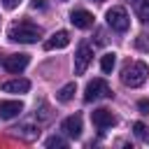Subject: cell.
<instances>
[{
  "mask_svg": "<svg viewBox=\"0 0 149 149\" xmlns=\"http://www.w3.org/2000/svg\"><path fill=\"white\" fill-rule=\"evenodd\" d=\"M7 37L12 42H23V44H33L42 37V30L40 26H35L33 21H14L9 28H7Z\"/></svg>",
  "mask_w": 149,
  "mask_h": 149,
  "instance_id": "obj_1",
  "label": "cell"
},
{
  "mask_svg": "<svg viewBox=\"0 0 149 149\" xmlns=\"http://www.w3.org/2000/svg\"><path fill=\"white\" fill-rule=\"evenodd\" d=\"M147 77H149V68H147V63H142V61H130V63H126L123 70H121V81H123L126 86H130V88L142 86V84L147 81Z\"/></svg>",
  "mask_w": 149,
  "mask_h": 149,
  "instance_id": "obj_2",
  "label": "cell"
},
{
  "mask_svg": "<svg viewBox=\"0 0 149 149\" xmlns=\"http://www.w3.org/2000/svg\"><path fill=\"white\" fill-rule=\"evenodd\" d=\"M109 95H112V88L105 79H93L84 88V100L86 102H95V100H102V98H109Z\"/></svg>",
  "mask_w": 149,
  "mask_h": 149,
  "instance_id": "obj_3",
  "label": "cell"
},
{
  "mask_svg": "<svg viewBox=\"0 0 149 149\" xmlns=\"http://www.w3.org/2000/svg\"><path fill=\"white\" fill-rule=\"evenodd\" d=\"M107 26L112 28V30H116V33H126L128 30V26H130V19H128V12L123 9V7H112V9H107Z\"/></svg>",
  "mask_w": 149,
  "mask_h": 149,
  "instance_id": "obj_4",
  "label": "cell"
},
{
  "mask_svg": "<svg viewBox=\"0 0 149 149\" xmlns=\"http://www.w3.org/2000/svg\"><path fill=\"white\" fill-rule=\"evenodd\" d=\"M91 58H93V49L86 42H81L77 47V54H74V74H84L88 63H91Z\"/></svg>",
  "mask_w": 149,
  "mask_h": 149,
  "instance_id": "obj_5",
  "label": "cell"
},
{
  "mask_svg": "<svg viewBox=\"0 0 149 149\" xmlns=\"http://www.w3.org/2000/svg\"><path fill=\"white\" fill-rule=\"evenodd\" d=\"M28 63H30V56H28V54H12V56H7V58L2 61L5 70H7V72H12V74L23 72V70L28 68Z\"/></svg>",
  "mask_w": 149,
  "mask_h": 149,
  "instance_id": "obj_6",
  "label": "cell"
},
{
  "mask_svg": "<svg viewBox=\"0 0 149 149\" xmlns=\"http://www.w3.org/2000/svg\"><path fill=\"white\" fill-rule=\"evenodd\" d=\"M91 121H93V126H95L98 130H107V128H112V126L116 123V116H114L109 109L100 107V109H93V112H91Z\"/></svg>",
  "mask_w": 149,
  "mask_h": 149,
  "instance_id": "obj_7",
  "label": "cell"
},
{
  "mask_svg": "<svg viewBox=\"0 0 149 149\" xmlns=\"http://www.w3.org/2000/svg\"><path fill=\"white\" fill-rule=\"evenodd\" d=\"M61 130H63L68 137H79V135H81V116H79V114H72V116L63 119Z\"/></svg>",
  "mask_w": 149,
  "mask_h": 149,
  "instance_id": "obj_8",
  "label": "cell"
},
{
  "mask_svg": "<svg viewBox=\"0 0 149 149\" xmlns=\"http://www.w3.org/2000/svg\"><path fill=\"white\" fill-rule=\"evenodd\" d=\"M70 44V33L68 30H58V33H54L47 42H44V49L47 51H54V49H63V47H68Z\"/></svg>",
  "mask_w": 149,
  "mask_h": 149,
  "instance_id": "obj_9",
  "label": "cell"
},
{
  "mask_svg": "<svg viewBox=\"0 0 149 149\" xmlns=\"http://www.w3.org/2000/svg\"><path fill=\"white\" fill-rule=\"evenodd\" d=\"M70 21H72L74 28H91L93 26V14L86 12V9H74L70 14Z\"/></svg>",
  "mask_w": 149,
  "mask_h": 149,
  "instance_id": "obj_10",
  "label": "cell"
},
{
  "mask_svg": "<svg viewBox=\"0 0 149 149\" xmlns=\"http://www.w3.org/2000/svg\"><path fill=\"white\" fill-rule=\"evenodd\" d=\"M23 112V105L19 100H5L0 102V119H14Z\"/></svg>",
  "mask_w": 149,
  "mask_h": 149,
  "instance_id": "obj_11",
  "label": "cell"
},
{
  "mask_svg": "<svg viewBox=\"0 0 149 149\" xmlns=\"http://www.w3.org/2000/svg\"><path fill=\"white\" fill-rule=\"evenodd\" d=\"M0 88H2L5 93H26V91L30 88V81H28V79H9V81H5Z\"/></svg>",
  "mask_w": 149,
  "mask_h": 149,
  "instance_id": "obj_12",
  "label": "cell"
},
{
  "mask_svg": "<svg viewBox=\"0 0 149 149\" xmlns=\"http://www.w3.org/2000/svg\"><path fill=\"white\" fill-rule=\"evenodd\" d=\"M135 7V14L142 23H149V0H130Z\"/></svg>",
  "mask_w": 149,
  "mask_h": 149,
  "instance_id": "obj_13",
  "label": "cell"
},
{
  "mask_svg": "<svg viewBox=\"0 0 149 149\" xmlns=\"http://www.w3.org/2000/svg\"><path fill=\"white\" fill-rule=\"evenodd\" d=\"M19 137H23V140H35L37 135H40V130L35 128V126H30V123H23V126H19V128H12Z\"/></svg>",
  "mask_w": 149,
  "mask_h": 149,
  "instance_id": "obj_14",
  "label": "cell"
},
{
  "mask_svg": "<svg viewBox=\"0 0 149 149\" xmlns=\"http://www.w3.org/2000/svg\"><path fill=\"white\" fill-rule=\"evenodd\" d=\"M74 91H77V86H74V81H68L61 91H58V102H70L72 100V95H74Z\"/></svg>",
  "mask_w": 149,
  "mask_h": 149,
  "instance_id": "obj_15",
  "label": "cell"
},
{
  "mask_svg": "<svg viewBox=\"0 0 149 149\" xmlns=\"http://www.w3.org/2000/svg\"><path fill=\"white\" fill-rule=\"evenodd\" d=\"M133 133H135L137 140H142L144 144H149V128H147L142 121H135V123H133Z\"/></svg>",
  "mask_w": 149,
  "mask_h": 149,
  "instance_id": "obj_16",
  "label": "cell"
},
{
  "mask_svg": "<svg viewBox=\"0 0 149 149\" xmlns=\"http://www.w3.org/2000/svg\"><path fill=\"white\" fill-rule=\"evenodd\" d=\"M114 63H116V56L114 54H105L102 61H100V70L102 72H112L114 70Z\"/></svg>",
  "mask_w": 149,
  "mask_h": 149,
  "instance_id": "obj_17",
  "label": "cell"
},
{
  "mask_svg": "<svg viewBox=\"0 0 149 149\" xmlns=\"http://www.w3.org/2000/svg\"><path fill=\"white\" fill-rule=\"evenodd\" d=\"M65 144H68V142H65L63 137H58V135H54V137L47 140V147H49V149H54V147H65Z\"/></svg>",
  "mask_w": 149,
  "mask_h": 149,
  "instance_id": "obj_18",
  "label": "cell"
},
{
  "mask_svg": "<svg viewBox=\"0 0 149 149\" xmlns=\"http://www.w3.org/2000/svg\"><path fill=\"white\" fill-rule=\"evenodd\" d=\"M137 109H140L142 114H149V100H144V98L137 100Z\"/></svg>",
  "mask_w": 149,
  "mask_h": 149,
  "instance_id": "obj_19",
  "label": "cell"
},
{
  "mask_svg": "<svg viewBox=\"0 0 149 149\" xmlns=\"http://www.w3.org/2000/svg\"><path fill=\"white\" fill-rule=\"evenodd\" d=\"M2 5H5V9H16L21 5V0H2Z\"/></svg>",
  "mask_w": 149,
  "mask_h": 149,
  "instance_id": "obj_20",
  "label": "cell"
},
{
  "mask_svg": "<svg viewBox=\"0 0 149 149\" xmlns=\"http://www.w3.org/2000/svg\"><path fill=\"white\" fill-rule=\"evenodd\" d=\"M30 7H33V9H44V0H33Z\"/></svg>",
  "mask_w": 149,
  "mask_h": 149,
  "instance_id": "obj_21",
  "label": "cell"
},
{
  "mask_svg": "<svg viewBox=\"0 0 149 149\" xmlns=\"http://www.w3.org/2000/svg\"><path fill=\"white\" fill-rule=\"evenodd\" d=\"M98 2H100V0H98Z\"/></svg>",
  "mask_w": 149,
  "mask_h": 149,
  "instance_id": "obj_22",
  "label": "cell"
}]
</instances>
